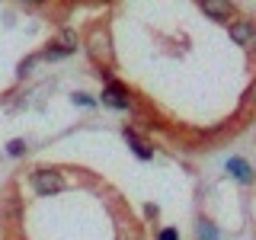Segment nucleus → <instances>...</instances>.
<instances>
[{
    "instance_id": "nucleus-1",
    "label": "nucleus",
    "mask_w": 256,
    "mask_h": 240,
    "mask_svg": "<svg viewBox=\"0 0 256 240\" xmlns=\"http://www.w3.org/2000/svg\"><path fill=\"white\" fill-rule=\"evenodd\" d=\"M32 186H36L38 196H54V192L64 189V180H61V173H54V170H36L32 173Z\"/></svg>"
},
{
    "instance_id": "nucleus-2",
    "label": "nucleus",
    "mask_w": 256,
    "mask_h": 240,
    "mask_svg": "<svg viewBox=\"0 0 256 240\" xmlns=\"http://www.w3.org/2000/svg\"><path fill=\"white\" fill-rule=\"evenodd\" d=\"M90 54H93L96 61H102V64L112 61V45H109V32L106 29H93V36H90Z\"/></svg>"
},
{
    "instance_id": "nucleus-3",
    "label": "nucleus",
    "mask_w": 256,
    "mask_h": 240,
    "mask_svg": "<svg viewBox=\"0 0 256 240\" xmlns=\"http://www.w3.org/2000/svg\"><path fill=\"white\" fill-rule=\"evenodd\" d=\"M230 38H234L237 45H244V48H253L256 45V26H253L250 20L230 22Z\"/></svg>"
},
{
    "instance_id": "nucleus-4",
    "label": "nucleus",
    "mask_w": 256,
    "mask_h": 240,
    "mask_svg": "<svg viewBox=\"0 0 256 240\" xmlns=\"http://www.w3.org/2000/svg\"><path fill=\"white\" fill-rule=\"evenodd\" d=\"M74 48H77V32L64 29L61 36H58V42H54V48H48V52H45V58H64V54H70Z\"/></svg>"
},
{
    "instance_id": "nucleus-5",
    "label": "nucleus",
    "mask_w": 256,
    "mask_h": 240,
    "mask_svg": "<svg viewBox=\"0 0 256 240\" xmlns=\"http://www.w3.org/2000/svg\"><path fill=\"white\" fill-rule=\"evenodd\" d=\"M102 102L112 106V109H128V96H125V90L118 84H109L106 90H102Z\"/></svg>"
},
{
    "instance_id": "nucleus-6",
    "label": "nucleus",
    "mask_w": 256,
    "mask_h": 240,
    "mask_svg": "<svg viewBox=\"0 0 256 240\" xmlns=\"http://www.w3.org/2000/svg\"><path fill=\"white\" fill-rule=\"evenodd\" d=\"M202 10H205L208 16H214V20H224V16H230V10H234V6H230V4H218V0H205Z\"/></svg>"
},
{
    "instance_id": "nucleus-7",
    "label": "nucleus",
    "mask_w": 256,
    "mask_h": 240,
    "mask_svg": "<svg viewBox=\"0 0 256 240\" xmlns=\"http://www.w3.org/2000/svg\"><path fill=\"white\" fill-rule=\"evenodd\" d=\"M228 170H230V173H234V176H237V180H240V182H250V180H253V173H250V166H246V164H244V160H237V157H234V160H228Z\"/></svg>"
},
{
    "instance_id": "nucleus-8",
    "label": "nucleus",
    "mask_w": 256,
    "mask_h": 240,
    "mask_svg": "<svg viewBox=\"0 0 256 240\" xmlns=\"http://www.w3.org/2000/svg\"><path fill=\"white\" fill-rule=\"evenodd\" d=\"M125 138H128V141H132V148H134V154H138L141 160H148V157H150V148H148V144H144V141H138V134H134V132H128V128H125Z\"/></svg>"
},
{
    "instance_id": "nucleus-9",
    "label": "nucleus",
    "mask_w": 256,
    "mask_h": 240,
    "mask_svg": "<svg viewBox=\"0 0 256 240\" xmlns=\"http://www.w3.org/2000/svg\"><path fill=\"white\" fill-rule=\"evenodd\" d=\"M198 237H202V240H218V234H214L212 224H202V228H198Z\"/></svg>"
},
{
    "instance_id": "nucleus-10",
    "label": "nucleus",
    "mask_w": 256,
    "mask_h": 240,
    "mask_svg": "<svg viewBox=\"0 0 256 240\" xmlns=\"http://www.w3.org/2000/svg\"><path fill=\"white\" fill-rule=\"evenodd\" d=\"M6 150H10L13 157H20L22 150H26V144H22V141H10V148H6Z\"/></svg>"
},
{
    "instance_id": "nucleus-11",
    "label": "nucleus",
    "mask_w": 256,
    "mask_h": 240,
    "mask_svg": "<svg viewBox=\"0 0 256 240\" xmlns=\"http://www.w3.org/2000/svg\"><path fill=\"white\" fill-rule=\"evenodd\" d=\"M246 106H256V80H253L250 90H246Z\"/></svg>"
},
{
    "instance_id": "nucleus-12",
    "label": "nucleus",
    "mask_w": 256,
    "mask_h": 240,
    "mask_svg": "<svg viewBox=\"0 0 256 240\" xmlns=\"http://www.w3.org/2000/svg\"><path fill=\"white\" fill-rule=\"evenodd\" d=\"M157 240H180V237H176V230L173 228H166V230H160V237Z\"/></svg>"
}]
</instances>
